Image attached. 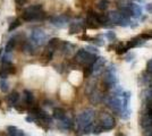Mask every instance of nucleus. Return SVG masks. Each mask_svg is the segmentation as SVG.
I'll use <instances>...</instances> for the list:
<instances>
[{"label": "nucleus", "instance_id": "nucleus-1", "mask_svg": "<svg viewBox=\"0 0 152 136\" xmlns=\"http://www.w3.org/2000/svg\"><path fill=\"white\" fill-rule=\"evenodd\" d=\"M94 119V110L92 109H85L82 111L77 118H76V126H77V133L79 135H87L92 133L93 131V123Z\"/></svg>", "mask_w": 152, "mask_h": 136}, {"label": "nucleus", "instance_id": "nucleus-2", "mask_svg": "<svg viewBox=\"0 0 152 136\" xmlns=\"http://www.w3.org/2000/svg\"><path fill=\"white\" fill-rule=\"evenodd\" d=\"M46 17L44 11L42 10L41 5H33L24 9L22 14V19L25 22H32V20H40Z\"/></svg>", "mask_w": 152, "mask_h": 136}, {"label": "nucleus", "instance_id": "nucleus-3", "mask_svg": "<svg viewBox=\"0 0 152 136\" xmlns=\"http://www.w3.org/2000/svg\"><path fill=\"white\" fill-rule=\"evenodd\" d=\"M96 56L94 53L89 52L85 49H79L75 55V61L79 65H83L85 67L87 66H92L95 61H96Z\"/></svg>", "mask_w": 152, "mask_h": 136}, {"label": "nucleus", "instance_id": "nucleus-4", "mask_svg": "<svg viewBox=\"0 0 152 136\" xmlns=\"http://www.w3.org/2000/svg\"><path fill=\"white\" fill-rule=\"evenodd\" d=\"M108 18L109 22L116 24V25H120V26H127L130 24V18H126L122 15V12L119 10H114L110 11L108 14Z\"/></svg>", "mask_w": 152, "mask_h": 136}, {"label": "nucleus", "instance_id": "nucleus-5", "mask_svg": "<svg viewBox=\"0 0 152 136\" xmlns=\"http://www.w3.org/2000/svg\"><path fill=\"white\" fill-rule=\"evenodd\" d=\"M47 41V35L42 30H34L31 33L30 36V42L34 45V47H40L43 45Z\"/></svg>", "mask_w": 152, "mask_h": 136}, {"label": "nucleus", "instance_id": "nucleus-6", "mask_svg": "<svg viewBox=\"0 0 152 136\" xmlns=\"http://www.w3.org/2000/svg\"><path fill=\"white\" fill-rule=\"evenodd\" d=\"M99 124L102 126L103 131H111L116 126V120L111 115H109L107 112H102L100 115V123Z\"/></svg>", "mask_w": 152, "mask_h": 136}, {"label": "nucleus", "instance_id": "nucleus-7", "mask_svg": "<svg viewBox=\"0 0 152 136\" xmlns=\"http://www.w3.org/2000/svg\"><path fill=\"white\" fill-rule=\"evenodd\" d=\"M108 106L115 111L120 114L123 111V100H120L117 95H114L108 99Z\"/></svg>", "mask_w": 152, "mask_h": 136}, {"label": "nucleus", "instance_id": "nucleus-8", "mask_svg": "<svg viewBox=\"0 0 152 136\" xmlns=\"http://www.w3.org/2000/svg\"><path fill=\"white\" fill-rule=\"evenodd\" d=\"M16 73V67L13 64H1L0 65V78L6 79L8 75L15 74Z\"/></svg>", "mask_w": 152, "mask_h": 136}, {"label": "nucleus", "instance_id": "nucleus-9", "mask_svg": "<svg viewBox=\"0 0 152 136\" xmlns=\"http://www.w3.org/2000/svg\"><path fill=\"white\" fill-rule=\"evenodd\" d=\"M116 82H117V78H116L115 72H114L111 68L107 69L106 74H104V77H103V83H104V85H107V87L110 89V87H114V86H115Z\"/></svg>", "mask_w": 152, "mask_h": 136}, {"label": "nucleus", "instance_id": "nucleus-10", "mask_svg": "<svg viewBox=\"0 0 152 136\" xmlns=\"http://www.w3.org/2000/svg\"><path fill=\"white\" fill-rule=\"evenodd\" d=\"M68 17L66 15H58V16H54L50 18V22L54 26L56 27H64L68 24Z\"/></svg>", "mask_w": 152, "mask_h": 136}, {"label": "nucleus", "instance_id": "nucleus-11", "mask_svg": "<svg viewBox=\"0 0 152 136\" xmlns=\"http://www.w3.org/2000/svg\"><path fill=\"white\" fill-rule=\"evenodd\" d=\"M86 24H87V26L89 27H91V28H96V27H99L100 26V23H99V20H98V16L94 14V12H89V15H87V18H86Z\"/></svg>", "mask_w": 152, "mask_h": 136}, {"label": "nucleus", "instance_id": "nucleus-12", "mask_svg": "<svg viewBox=\"0 0 152 136\" xmlns=\"http://www.w3.org/2000/svg\"><path fill=\"white\" fill-rule=\"evenodd\" d=\"M58 127L60 129H64V131H69L73 127V122L71 120V118H68L66 116L64 119H61V120L58 122Z\"/></svg>", "mask_w": 152, "mask_h": 136}, {"label": "nucleus", "instance_id": "nucleus-13", "mask_svg": "<svg viewBox=\"0 0 152 136\" xmlns=\"http://www.w3.org/2000/svg\"><path fill=\"white\" fill-rule=\"evenodd\" d=\"M60 44H61V40H59L58 37H52V39H50V40H49L47 48H48L49 50H51V51H54V52H55L57 49H59V48H60Z\"/></svg>", "mask_w": 152, "mask_h": 136}, {"label": "nucleus", "instance_id": "nucleus-14", "mask_svg": "<svg viewBox=\"0 0 152 136\" xmlns=\"http://www.w3.org/2000/svg\"><path fill=\"white\" fill-rule=\"evenodd\" d=\"M104 64H106L104 58L99 57V58L96 59V61L93 64V74H99V73L102 70V68L104 67Z\"/></svg>", "mask_w": 152, "mask_h": 136}, {"label": "nucleus", "instance_id": "nucleus-15", "mask_svg": "<svg viewBox=\"0 0 152 136\" xmlns=\"http://www.w3.org/2000/svg\"><path fill=\"white\" fill-rule=\"evenodd\" d=\"M60 51L64 53V55H66V56H69L73 51H74V45L73 44H71L69 42H61V44H60Z\"/></svg>", "mask_w": 152, "mask_h": 136}, {"label": "nucleus", "instance_id": "nucleus-16", "mask_svg": "<svg viewBox=\"0 0 152 136\" xmlns=\"http://www.w3.org/2000/svg\"><path fill=\"white\" fill-rule=\"evenodd\" d=\"M18 99H19V94H18L16 91H13V92L9 93V94L7 95V98H6L7 103H8L9 106H15V104L17 103Z\"/></svg>", "mask_w": 152, "mask_h": 136}, {"label": "nucleus", "instance_id": "nucleus-17", "mask_svg": "<svg viewBox=\"0 0 152 136\" xmlns=\"http://www.w3.org/2000/svg\"><path fill=\"white\" fill-rule=\"evenodd\" d=\"M84 30V26L82 23H71L69 24V34H76Z\"/></svg>", "mask_w": 152, "mask_h": 136}, {"label": "nucleus", "instance_id": "nucleus-18", "mask_svg": "<svg viewBox=\"0 0 152 136\" xmlns=\"http://www.w3.org/2000/svg\"><path fill=\"white\" fill-rule=\"evenodd\" d=\"M90 101H91L92 103H94V104L100 103V102L102 101V94H101L98 90H93V92H92L91 95H90Z\"/></svg>", "mask_w": 152, "mask_h": 136}, {"label": "nucleus", "instance_id": "nucleus-19", "mask_svg": "<svg viewBox=\"0 0 152 136\" xmlns=\"http://www.w3.org/2000/svg\"><path fill=\"white\" fill-rule=\"evenodd\" d=\"M144 42H145V41H143V39H141V36H136V37H134V39L130 40V41L127 42L126 47H127L128 49H131V48H134V47L141 45V44H143Z\"/></svg>", "mask_w": 152, "mask_h": 136}, {"label": "nucleus", "instance_id": "nucleus-20", "mask_svg": "<svg viewBox=\"0 0 152 136\" xmlns=\"http://www.w3.org/2000/svg\"><path fill=\"white\" fill-rule=\"evenodd\" d=\"M52 116H54L55 119H57L59 122V120H61L66 117V111L63 108H55L54 112H52Z\"/></svg>", "mask_w": 152, "mask_h": 136}, {"label": "nucleus", "instance_id": "nucleus-21", "mask_svg": "<svg viewBox=\"0 0 152 136\" xmlns=\"http://www.w3.org/2000/svg\"><path fill=\"white\" fill-rule=\"evenodd\" d=\"M16 39L15 37H11V39H9L8 40V42L6 43V45H5V49H3V51H5V53H10L13 50H14V48L16 47Z\"/></svg>", "mask_w": 152, "mask_h": 136}, {"label": "nucleus", "instance_id": "nucleus-22", "mask_svg": "<svg viewBox=\"0 0 152 136\" xmlns=\"http://www.w3.org/2000/svg\"><path fill=\"white\" fill-rule=\"evenodd\" d=\"M52 57H54V51H51V50H49L48 48H46V50L42 52L41 60H42V62L47 64V62H49V61L52 59Z\"/></svg>", "mask_w": 152, "mask_h": 136}, {"label": "nucleus", "instance_id": "nucleus-23", "mask_svg": "<svg viewBox=\"0 0 152 136\" xmlns=\"http://www.w3.org/2000/svg\"><path fill=\"white\" fill-rule=\"evenodd\" d=\"M119 11L122 12V15L126 18H130L131 16H133V11L131 9V7H127V6H122L119 8Z\"/></svg>", "mask_w": 152, "mask_h": 136}, {"label": "nucleus", "instance_id": "nucleus-24", "mask_svg": "<svg viewBox=\"0 0 152 136\" xmlns=\"http://www.w3.org/2000/svg\"><path fill=\"white\" fill-rule=\"evenodd\" d=\"M23 94H24V100H25V103H26V104H32V103H33V101H34V97H33L32 92H30V91H27V90H24Z\"/></svg>", "mask_w": 152, "mask_h": 136}, {"label": "nucleus", "instance_id": "nucleus-25", "mask_svg": "<svg viewBox=\"0 0 152 136\" xmlns=\"http://www.w3.org/2000/svg\"><path fill=\"white\" fill-rule=\"evenodd\" d=\"M130 7H131V9H132V11H133V16H134V17H140V16H141L142 9H141V7H140L139 5H136V3H131Z\"/></svg>", "mask_w": 152, "mask_h": 136}, {"label": "nucleus", "instance_id": "nucleus-26", "mask_svg": "<svg viewBox=\"0 0 152 136\" xmlns=\"http://www.w3.org/2000/svg\"><path fill=\"white\" fill-rule=\"evenodd\" d=\"M23 51L27 52V53H34V45L31 42H25L23 45Z\"/></svg>", "mask_w": 152, "mask_h": 136}, {"label": "nucleus", "instance_id": "nucleus-27", "mask_svg": "<svg viewBox=\"0 0 152 136\" xmlns=\"http://www.w3.org/2000/svg\"><path fill=\"white\" fill-rule=\"evenodd\" d=\"M20 19H18V18H16L15 20H13L11 23H10V25H9V27H8V32H13L14 30H16L18 26H20Z\"/></svg>", "mask_w": 152, "mask_h": 136}, {"label": "nucleus", "instance_id": "nucleus-28", "mask_svg": "<svg viewBox=\"0 0 152 136\" xmlns=\"http://www.w3.org/2000/svg\"><path fill=\"white\" fill-rule=\"evenodd\" d=\"M96 16H98V20H99V23L102 24V25H106V23L109 22L108 15H106V14H100V15H96Z\"/></svg>", "mask_w": 152, "mask_h": 136}, {"label": "nucleus", "instance_id": "nucleus-29", "mask_svg": "<svg viewBox=\"0 0 152 136\" xmlns=\"http://www.w3.org/2000/svg\"><path fill=\"white\" fill-rule=\"evenodd\" d=\"M108 5H109L108 0H100V1L98 2V8H99L100 10H106V9L108 8Z\"/></svg>", "mask_w": 152, "mask_h": 136}, {"label": "nucleus", "instance_id": "nucleus-30", "mask_svg": "<svg viewBox=\"0 0 152 136\" xmlns=\"http://www.w3.org/2000/svg\"><path fill=\"white\" fill-rule=\"evenodd\" d=\"M127 50H128V48H127V47H124L122 43L118 44L117 48H116V52H117L118 55H123V53H125Z\"/></svg>", "mask_w": 152, "mask_h": 136}, {"label": "nucleus", "instance_id": "nucleus-31", "mask_svg": "<svg viewBox=\"0 0 152 136\" xmlns=\"http://www.w3.org/2000/svg\"><path fill=\"white\" fill-rule=\"evenodd\" d=\"M17 131H18V128L15 127V126H8L7 127V134H8V136H15V134L17 133Z\"/></svg>", "mask_w": 152, "mask_h": 136}, {"label": "nucleus", "instance_id": "nucleus-32", "mask_svg": "<svg viewBox=\"0 0 152 136\" xmlns=\"http://www.w3.org/2000/svg\"><path fill=\"white\" fill-rule=\"evenodd\" d=\"M102 132H103V128H102V126H101L100 124H98V125L93 126V131H92V133H93V134L99 135V134H101Z\"/></svg>", "mask_w": 152, "mask_h": 136}, {"label": "nucleus", "instance_id": "nucleus-33", "mask_svg": "<svg viewBox=\"0 0 152 136\" xmlns=\"http://www.w3.org/2000/svg\"><path fill=\"white\" fill-rule=\"evenodd\" d=\"M141 39L143 40H149V39H152V31H145L144 33H142L141 35Z\"/></svg>", "mask_w": 152, "mask_h": 136}, {"label": "nucleus", "instance_id": "nucleus-34", "mask_svg": "<svg viewBox=\"0 0 152 136\" xmlns=\"http://www.w3.org/2000/svg\"><path fill=\"white\" fill-rule=\"evenodd\" d=\"M0 90L2 92H7L8 91V84H7V82L5 79H1L0 81Z\"/></svg>", "mask_w": 152, "mask_h": 136}, {"label": "nucleus", "instance_id": "nucleus-35", "mask_svg": "<svg viewBox=\"0 0 152 136\" xmlns=\"http://www.w3.org/2000/svg\"><path fill=\"white\" fill-rule=\"evenodd\" d=\"M106 37H107V39H109L110 41H112V40H115V39H116V34H115V32L109 31V32H107V33H106Z\"/></svg>", "mask_w": 152, "mask_h": 136}, {"label": "nucleus", "instance_id": "nucleus-36", "mask_svg": "<svg viewBox=\"0 0 152 136\" xmlns=\"http://www.w3.org/2000/svg\"><path fill=\"white\" fill-rule=\"evenodd\" d=\"M147 72L149 74H152V59H150L148 61V64H147Z\"/></svg>", "mask_w": 152, "mask_h": 136}, {"label": "nucleus", "instance_id": "nucleus-37", "mask_svg": "<svg viewBox=\"0 0 152 136\" xmlns=\"http://www.w3.org/2000/svg\"><path fill=\"white\" fill-rule=\"evenodd\" d=\"M86 50H89V52H91V53H93V52H96L98 53V50L94 47H86Z\"/></svg>", "mask_w": 152, "mask_h": 136}, {"label": "nucleus", "instance_id": "nucleus-38", "mask_svg": "<svg viewBox=\"0 0 152 136\" xmlns=\"http://www.w3.org/2000/svg\"><path fill=\"white\" fill-rule=\"evenodd\" d=\"M14 107H15V109H16L17 111H19V112H23V111L25 110V108H24V107H22V106H17V104H15Z\"/></svg>", "mask_w": 152, "mask_h": 136}, {"label": "nucleus", "instance_id": "nucleus-39", "mask_svg": "<svg viewBox=\"0 0 152 136\" xmlns=\"http://www.w3.org/2000/svg\"><path fill=\"white\" fill-rule=\"evenodd\" d=\"M15 2L18 5V6H23L26 3V0H15Z\"/></svg>", "mask_w": 152, "mask_h": 136}, {"label": "nucleus", "instance_id": "nucleus-40", "mask_svg": "<svg viewBox=\"0 0 152 136\" xmlns=\"http://www.w3.org/2000/svg\"><path fill=\"white\" fill-rule=\"evenodd\" d=\"M25 119H26V122H28V123H33V122L35 120V118H34V117H32V116H27Z\"/></svg>", "mask_w": 152, "mask_h": 136}, {"label": "nucleus", "instance_id": "nucleus-41", "mask_svg": "<svg viewBox=\"0 0 152 136\" xmlns=\"http://www.w3.org/2000/svg\"><path fill=\"white\" fill-rule=\"evenodd\" d=\"M144 136H152V128L148 129V131H145V133H144Z\"/></svg>", "mask_w": 152, "mask_h": 136}, {"label": "nucleus", "instance_id": "nucleus-42", "mask_svg": "<svg viewBox=\"0 0 152 136\" xmlns=\"http://www.w3.org/2000/svg\"><path fill=\"white\" fill-rule=\"evenodd\" d=\"M147 10H148L149 12H151V14H152V3H149V5H147Z\"/></svg>", "mask_w": 152, "mask_h": 136}, {"label": "nucleus", "instance_id": "nucleus-43", "mask_svg": "<svg viewBox=\"0 0 152 136\" xmlns=\"http://www.w3.org/2000/svg\"><path fill=\"white\" fill-rule=\"evenodd\" d=\"M116 136H126V135H124L123 133H118V134H117V135H116Z\"/></svg>", "mask_w": 152, "mask_h": 136}, {"label": "nucleus", "instance_id": "nucleus-44", "mask_svg": "<svg viewBox=\"0 0 152 136\" xmlns=\"http://www.w3.org/2000/svg\"><path fill=\"white\" fill-rule=\"evenodd\" d=\"M137 1H140V2H143V1H144V0H137Z\"/></svg>", "mask_w": 152, "mask_h": 136}, {"label": "nucleus", "instance_id": "nucleus-45", "mask_svg": "<svg viewBox=\"0 0 152 136\" xmlns=\"http://www.w3.org/2000/svg\"><path fill=\"white\" fill-rule=\"evenodd\" d=\"M0 103H1V100H0Z\"/></svg>", "mask_w": 152, "mask_h": 136}]
</instances>
